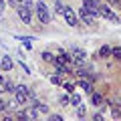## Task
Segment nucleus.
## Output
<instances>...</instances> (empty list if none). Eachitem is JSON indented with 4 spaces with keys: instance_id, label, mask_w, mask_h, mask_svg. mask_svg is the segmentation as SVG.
<instances>
[{
    "instance_id": "27",
    "label": "nucleus",
    "mask_w": 121,
    "mask_h": 121,
    "mask_svg": "<svg viewBox=\"0 0 121 121\" xmlns=\"http://www.w3.org/2000/svg\"><path fill=\"white\" fill-rule=\"evenodd\" d=\"M51 119H52V121H60L63 117H60V115H51Z\"/></svg>"
},
{
    "instance_id": "31",
    "label": "nucleus",
    "mask_w": 121,
    "mask_h": 121,
    "mask_svg": "<svg viewBox=\"0 0 121 121\" xmlns=\"http://www.w3.org/2000/svg\"><path fill=\"white\" fill-rule=\"evenodd\" d=\"M18 2H22V0H18Z\"/></svg>"
},
{
    "instance_id": "8",
    "label": "nucleus",
    "mask_w": 121,
    "mask_h": 121,
    "mask_svg": "<svg viewBox=\"0 0 121 121\" xmlns=\"http://www.w3.org/2000/svg\"><path fill=\"white\" fill-rule=\"evenodd\" d=\"M91 103L95 105V107H103L105 99H103V95H101V93H91Z\"/></svg>"
},
{
    "instance_id": "15",
    "label": "nucleus",
    "mask_w": 121,
    "mask_h": 121,
    "mask_svg": "<svg viewBox=\"0 0 121 121\" xmlns=\"http://www.w3.org/2000/svg\"><path fill=\"white\" fill-rule=\"evenodd\" d=\"M35 107H39L40 113H48V107H47L44 103H40V101H36V99H35Z\"/></svg>"
},
{
    "instance_id": "28",
    "label": "nucleus",
    "mask_w": 121,
    "mask_h": 121,
    "mask_svg": "<svg viewBox=\"0 0 121 121\" xmlns=\"http://www.w3.org/2000/svg\"><path fill=\"white\" fill-rule=\"evenodd\" d=\"M8 2H10V4H12V6H18V4H20L18 0H8Z\"/></svg>"
},
{
    "instance_id": "25",
    "label": "nucleus",
    "mask_w": 121,
    "mask_h": 121,
    "mask_svg": "<svg viewBox=\"0 0 121 121\" xmlns=\"http://www.w3.org/2000/svg\"><path fill=\"white\" fill-rule=\"evenodd\" d=\"M113 117H115V119H117V117H121V111H119V109H113Z\"/></svg>"
},
{
    "instance_id": "6",
    "label": "nucleus",
    "mask_w": 121,
    "mask_h": 121,
    "mask_svg": "<svg viewBox=\"0 0 121 121\" xmlns=\"http://www.w3.org/2000/svg\"><path fill=\"white\" fill-rule=\"evenodd\" d=\"M71 56H73V60H77L79 65H83V63H85L87 60V52L83 51V48H71Z\"/></svg>"
},
{
    "instance_id": "17",
    "label": "nucleus",
    "mask_w": 121,
    "mask_h": 121,
    "mask_svg": "<svg viewBox=\"0 0 121 121\" xmlns=\"http://www.w3.org/2000/svg\"><path fill=\"white\" fill-rule=\"evenodd\" d=\"M69 103H71V105H75V107H77V105L81 103V97H79V95H71V97H69Z\"/></svg>"
},
{
    "instance_id": "10",
    "label": "nucleus",
    "mask_w": 121,
    "mask_h": 121,
    "mask_svg": "<svg viewBox=\"0 0 121 121\" xmlns=\"http://www.w3.org/2000/svg\"><path fill=\"white\" fill-rule=\"evenodd\" d=\"M97 56H99V59H107V56H111V47H107V44L101 47L99 52H97Z\"/></svg>"
},
{
    "instance_id": "23",
    "label": "nucleus",
    "mask_w": 121,
    "mask_h": 121,
    "mask_svg": "<svg viewBox=\"0 0 121 121\" xmlns=\"http://www.w3.org/2000/svg\"><path fill=\"white\" fill-rule=\"evenodd\" d=\"M4 10H6V2H4V0H0V12H4Z\"/></svg>"
},
{
    "instance_id": "20",
    "label": "nucleus",
    "mask_w": 121,
    "mask_h": 121,
    "mask_svg": "<svg viewBox=\"0 0 121 121\" xmlns=\"http://www.w3.org/2000/svg\"><path fill=\"white\" fill-rule=\"evenodd\" d=\"M107 4L111 8H121V0H107Z\"/></svg>"
},
{
    "instance_id": "22",
    "label": "nucleus",
    "mask_w": 121,
    "mask_h": 121,
    "mask_svg": "<svg viewBox=\"0 0 121 121\" xmlns=\"http://www.w3.org/2000/svg\"><path fill=\"white\" fill-rule=\"evenodd\" d=\"M63 89H65L67 93H73V91H75V87L71 85V83H65V85H63Z\"/></svg>"
},
{
    "instance_id": "24",
    "label": "nucleus",
    "mask_w": 121,
    "mask_h": 121,
    "mask_svg": "<svg viewBox=\"0 0 121 121\" xmlns=\"http://www.w3.org/2000/svg\"><path fill=\"white\" fill-rule=\"evenodd\" d=\"M20 69H22V71H24V73H30V69H28V67H26V65H24V63H20Z\"/></svg>"
},
{
    "instance_id": "5",
    "label": "nucleus",
    "mask_w": 121,
    "mask_h": 121,
    "mask_svg": "<svg viewBox=\"0 0 121 121\" xmlns=\"http://www.w3.org/2000/svg\"><path fill=\"white\" fill-rule=\"evenodd\" d=\"M16 14L20 16V20L24 22V24H30V22H32V12H30L28 8H24L22 4H18V6H16Z\"/></svg>"
},
{
    "instance_id": "3",
    "label": "nucleus",
    "mask_w": 121,
    "mask_h": 121,
    "mask_svg": "<svg viewBox=\"0 0 121 121\" xmlns=\"http://www.w3.org/2000/svg\"><path fill=\"white\" fill-rule=\"evenodd\" d=\"M63 16H65V20L69 22V26H73V28H77V26H79V16L73 12L71 6H65V8H63Z\"/></svg>"
},
{
    "instance_id": "13",
    "label": "nucleus",
    "mask_w": 121,
    "mask_h": 121,
    "mask_svg": "<svg viewBox=\"0 0 121 121\" xmlns=\"http://www.w3.org/2000/svg\"><path fill=\"white\" fill-rule=\"evenodd\" d=\"M22 6H24V8H28L30 12H35V2H32V0H22L20 2Z\"/></svg>"
},
{
    "instance_id": "2",
    "label": "nucleus",
    "mask_w": 121,
    "mask_h": 121,
    "mask_svg": "<svg viewBox=\"0 0 121 121\" xmlns=\"http://www.w3.org/2000/svg\"><path fill=\"white\" fill-rule=\"evenodd\" d=\"M35 12H36V18H39L43 24H48L51 22V14H48V8L44 2H36L35 4Z\"/></svg>"
},
{
    "instance_id": "30",
    "label": "nucleus",
    "mask_w": 121,
    "mask_h": 121,
    "mask_svg": "<svg viewBox=\"0 0 121 121\" xmlns=\"http://www.w3.org/2000/svg\"><path fill=\"white\" fill-rule=\"evenodd\" d=\"M0 81H2V75H0Z\"/></svg>"
},
{
    "instance_id": "18",
    "label": "nucleus",
    "mask_w": 121,
    "mask_h": 121,
    "mask_svg": "<svg viewBox=\"0 0 121 121\" xmlns=\"http://www.w3.org/2000/svg\"><path fill=\"white\" fill-rule=\"evenodd\" d=\"M4 93H14V85L10 81H4Z\"/></svg>"
},
{
    "instance_id": "11",
    "label": "nucleus",
    "mask_w": 121,
    "mask_h": 121,
    "mask_svg": "<svg viewBox=\"0 0 121 121\" xmlns=\"http://www.w3.org/2000/svg\"><path fill=\"white\" fill-rule=\"evenodd\" d=\"M79 87H81V89H85V93H93V85H91L89 81H85V79H81V81H79Z\"/></svg>"
},
{
    "instance_id": "4",
    "label": "nucleus",
    "mask_w": 121,
    "mask_h": 121,
    "mask_svg": "<svg viewBox=\"0 0 121 121\" xmlns=\"http://www.w3.org/2000/svg\"><path fill=\"white\" fill-rule=\"evenodd\" d=\"M79 18H81L87 26H97V16H95V14H91L89 10H85L83 6H81V10H79Z\"/></svg>"
},
{
    "instance_id": "26",
    "label": "nucleus",
    "mask_w": 121,
    "mask_h": 121,
    "mask_svg": "<svg viewBox=\"0 0 121 121\" xmlns=\"http://www.w3.org/2000/svg\"><path fill=\"white\" fill-rule=\"evenodd\" d=\"M93 119H95V121H103V115H99V113H97V115H93Z\"/></svg>"
},
{
    "instance_id": "21",
    "label": "nucleus",
    "mask_w": 121,
    "mask_h": 121,
    "mask_svg": "<svg viewBox=\"0 0 121 121\" xmlns=\"http://www.w3.org/2000/svg\"><path fill=\"white\" fill-rule=\"evenodd\" d=\"M55 6H56V12H59V14H63V8H65V6H63V2H60V0H55Z\"/></svg>"
},
{
    "instance_id": "16",
    "label": "nucleus",
    "mask_w": 121,
    "mask_h": 121,
    "mask_svg": "<svg viewBox=\"0 0 121 121\" xmlns=\"http://www.w3.org/2000/svg\"><path fill=\"white\" fill-rule=\"evenodd\" d=\"M8 109H10V103L6 99H0V113H2V111H8Z\"/></svg>"
},
{
    "instance_id": "29",
    "label": "nucleus",
    "mask_w": 121,
    "mask_h": 121,
    "mask_svg": "<svg viewBox=\"0 0 121 121\" xmlns=\"http://www.w3.org/2000/svg\"><path fill=\"white\" fill-rule=\"evenodd\" d=\"M93 2H95V4H99V2H101V0H93Z\"/></svg>"
},
{
    "instance_id": "14",
    "label": "nucleus",
    "mask_w": 121,
    "mask_h": 121,
    "mask_svg": "<svg viewBox=\"0 0 121 121\" xmlns=\"http://www.w3.org/2000/svg\"><path fill=\"white\" fill-rule=\"evenodd\" d=\"M111 56H113V59H117V60H121V47L111 48Z\"/></svg>"
},
{
    "instance_id": "12",
    "label": "nucleus",
    "mask_w": 121,
    "mask_h": 121,
    "mask_svg": "<svg viewBox=\"0 0 121 121\" xmlns=\"http://www.w3.org/2000/svg\"><path fill=\"white\" fill-rule=\"evenodd\" d=\"M40 56H43V60H44V63H52V60H55V55H52V52H48V51H44Z\"/></svg>"
},
{
    "instance_id": "1",
    "label": "nucleus",
    "mask_w": 121,
    "mask_h": 121,
    "mask_svg": "<svg viewBox=\"0 0 121 121\" xmlns=\"http://www.w3.org/2000/svg\"><path fill=\"white\" fill-rule=\"evenodd\" d=\"M97 8H99V16H101V18L113 22V24H119V16L113 12V8L107 4V2H99V6H97Z\"/></svg>"
},
{
    "instance_id": "9",
    "label": "nucleus",
    "mask_w": 121,
    "mask_h": 121,
    "mask_svg": "<svg viewBox=\"0 0 121 121\" xmlns=\"http://www.w3.org/2000/svg\"><path fill=\"white\" fill-rule=\"evenodd\" d=\"M0 69H2V71H10V69H12V60H10V56H2V59H0Z\"/></svg>"
},
{
    "instance_id": "7",
    "label": "nucleus",
    "mask_w": 121,
    "mask_h": 121,
    "mask_svg": "<svg viewBox=\"0 0 121 121\" xmlns=\"http://www.w3.org/2000/svg\"><path fill=\"white\" fill-rule=\"evenodd\" d=\"M18 117H20V119H36V117H39V111H36V107L32 105V107L24 109V111H18Z\"/></svg>"
},
{
    "instance_id": "19",
    "label": "nucleus",
    "mask_w": 121,
    "mask_h": 121,
    "mask_svg": "<svg viewBox=\"0 0 121 121\" xmlns=\"http://www.w3.org/2000/svg\"><path fill=\"white\" fill-rule=\"evenodd\" d=\"M85 115H87V109L83 107V105H77V117H81V119H83Z\"/></svg>"
}]
</instances>
